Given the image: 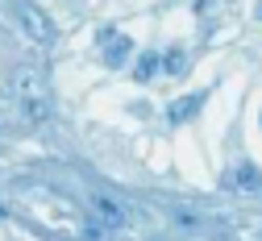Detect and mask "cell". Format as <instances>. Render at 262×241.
Listing matches in <instances>:
<instances>
[{
    "mask_svg": "<svg viewBox=\"0 0 262 241\" xmlns=\"http://www.w3.org/2000/svg\"><path fill=\"white\" fill-rule=\"evenodd\" d=\"M162 71H167V75H187V50L171 46L167 54H162Z\"/></svg>",
    "mask_w": 262,
    "mask_h": 241,
    "instance_id": "cell-7",
    "label": "cell"
},
{
    "mask_svg": "<svg viewBox=\"0 0 262 241\" xmlns=\"http://www.w3.org/2000/svg\"><path fill=\"white\" fill-rule=\"evenodd\" d=\"M92 204H96V212H100V216H104V221H108V225H125V212H121V208H117V204H113V200H108V195H96V200H92Z\"/></svg>",
    "mask_w": 262,
    "mask_h": 241,
    "instance_id": "cell-8",
    "label": "cell"
},
{
    "mask_svg": "<svg viewBox=\"0 0 262 241\" xmlns=\"http://www.w3.org/2000/svg\"><path fill=\"white\" fill-rule=\"evenodd\" d=\"M229 183L242 187V191H258V187H262V175H258V166H254V162H242L233 175H229Z\"/></svg>",
    "mask_w": 262,
    "mask_h": 241,
    "instance_id": "cell-5",
    "label": "cell"
},
{
    "mask_svg": "<svg viewBox=\"0 0 262 241\" xmlns=\"http://www.w3.org/2000/svg\"><path fill=\"white\" fill-rule=\"evenodd\" d=\"M21 21H25V29L34 33L38 42H50V38H54V25L46 21V13H42V9H29V5H21Z\"/></svg>",
    "mask_w": 262,
    "mask_h": 241,
    "instance_id": "cell-4",
    "label": "cell"
},
{
    "mask_svg": "<svg viewBox=\"0 0 262 241\" xmlns=\"http://www.w3.org/2000/svg\"><path fill=\"white\" fill-rule=\"evenodd\" d=\"M158 71H162V54L146 50V54L138 58V67H134V79H138V83H150V79H154Z\"/></svg>",
    "mask_w": 262,
    "mask_h": 241,
    "instance_id": "cell-6",
    "label": "cell"
},
{
    "mask_svg": "<svg viewBox=\"0 0 262 241\" xmlns=\"http://www.w3.org/2000/svg\"><path fill=\"white\" fill-rule=\"evenodd\" d=\"M129 54H134V38H125V33H113L104 42V67H125Z\"/></svg>",
    "mask_w": 262,
    "mask_h": 241,
    "instance_id": "cell-3",
    "label": "cell"
},
{
    "mask_svg": "<svg viewBox=\"0 0 262 241\" xmlns=\"http://www.w3.org/2000/svg\"><path fill=\"white\" fill-rule=\"evenodd\" d=\"M113 33H117V29H113V25H104V29H100V33H96V46H104V42H108V38H113Z\"/></svg>",
    "mask_w": 262,
    "mask_h": 241,
    "instance_id": "cell-9",
    "label": "cell"
},
{
    "mask_svg": "<svg viewBox=\"0 0 262 241\" xmlns=\"http://www.w3.org/2000/svg\"><path fill=\"white\" fill-rule=\"evenodd\" d=\"M17 87H21V108H25V117H29V121H46L50 104H46V92H42L38 75H34V71H21V75H17Z\"/></svg>",
    "mask_w": 262,
    "mask_h": 241,
    "instance_id": "cell-1",
    "label": "cell"
},
{
    "mask_svg": "<svg viewBox=\"0 0 262 241\" xmlns=\"http://www.w3.org/2000/svg\"><path fill=\"white\" fill-rule=\"evenodd\" d=\"M204 100H208V92H191V96H179L175 104L167 108V121H171V125H187L195 113L204 108Z\"/></svg>",
    "mask_w": 262,
    "mask_h": 241,
    "instance_id": "cell-2",
    "label": "cell"
}]
</instances>
